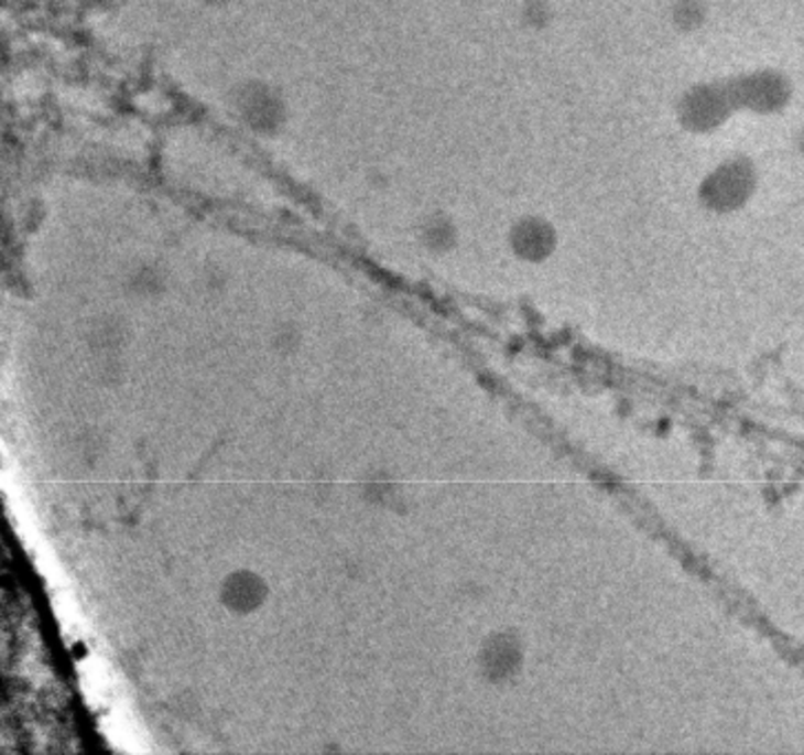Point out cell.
I'll return each instance as SVG.
<instances>
[{
    "mask_svg": "<svg viewBox=\"0 0 804 755\" xmlns=\"http://www.w3.org/2000/svg\"><path fill=\"white\" fill-rule=\"evenodd\" d=\"M267 598L264 581L253 572H233L222 583V603L236 614H251Z\"/></svg>",
    "mask_w": 804,
    "mask_h": 755,
    "instance_id": "2",
    "label": "cell"
},
{
    "mask_svg": "<svg viewBox=\"0 0 804 755\" xmlns=\"http://www.w3.org/2000/svg\"><path fill=\"white\" fill-rule=\"evenodd\" d=\"M238 109L251 129L271 133L275 127H280L284 107L269 87L251 85L238 91Z\"/></svg>",
    "mask_w": 804,
    "mask_h": 755,
    "instance_id": "1",
    "label": "cell"
},
{
    "mask_svg": "<svg viewBox=\"0 0 804 755\" xmlns=\"http://www.w3.org/2000/svg\"><path fill=\"white\" fill-rule=\"evenodd\" d=\"M517 246L521 254L528 256H536V250H547L550 248V233L545 228H539V222H525L519 230H517Z\"/></svg>",
    "mask_w": 804,
    "mask_h": 755,
    "instance_id": "3",
    "label": "cell"
}]
</instances>
